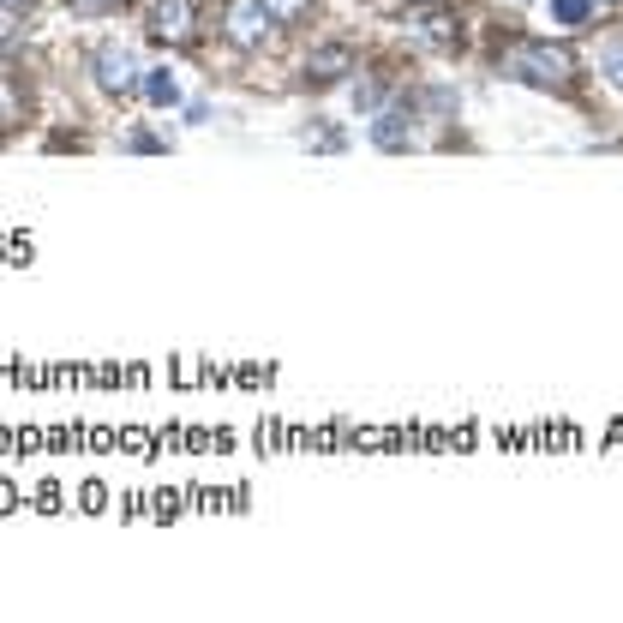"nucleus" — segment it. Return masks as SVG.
Masks as SVG:
<instances>
[{"mask_svg":"<svg viewBox=\"0 0 623 623\" xmlns=\"http://www.w3.org/2000/svg\"><path fill=\"white\" fill-rule=\"evenodd\" d=\"M504 72L522 78V84H534V90H564L576 78V54L564 42H516L504 54Z\"/></svg>","mask_w":623,"mask_h":623,"instance_id":"obj_1","label":"nucleus"},{"mask_svg":"<svg viewBox=\"0 0 623 623\" xmlns=\"http://www.w3.org/2000/svg\"><path fill=\"white\" fill-rule=\"evenodd\" d=\"M270 24H276V18L264 12V0H228V6H222V30H228L234 48H264Z\"/></svg>","mask_w":623,"mask_h":623,"instance_id":"obj_2","label":"nucleus"},{"mask_svg":"<svg viewBox=\"0 0 623 623\" xmlns=\"http://www.w3.org/2000/svg\"><path fill=\"white\" fill-rule=\"evenodd\" d=\"M408 36H414L420 48H456L462 24H456L450 6H408Z\"/></svg>","mask_w":623,"mask_h":623,"instance_id":"obj_3","label":"nucleus"},{"mask_svg":"<svg viewBox=\"0 0 623 623\" xmlns=\"http://www.w3.org/2000/svg\"><path fill=\"white\" fill-rule=\"evenodd\" d=\"M192 18H198V0H156L150 6V36L156 42H192Z\"/></svg>","mask_w":623,"mask_h":623,"instance_id":"obj_4","label":"nucleus"},{"mask_svg":"<svg viewBox=\"0 0 623 623\" xmlns=\"http://www.w3.org/2000/svg\"><path fill=\"white\" fill-rule=\"evenodd\" d=\"M96 84H102V90H120V96H126V90H138L144 78H138L132 48H114V42H108V48H96Z\"/></svg>","mask_w":623,"mask_h":623,"instance_id":"obj_5","label":"nucleus"},{"mask_svg":"<svg viewBox=\"0 0 623 623\" xmlns=\"http://www.w3.org/2000/svg\"><path fill=\"white\" fill-rule=\"evenodd\" d=\"M342 72H354V48L348 42H324L306 54V84H336Z\"/></svg>","mask_w":623,"mask_h":623,"instance_id":"obj_6","label":"nucleus"},{"mask_svg":"<svg viewBox=\"0 0 623 623\" xmlns=\"http://www.w3.org/2000/svg\"><path fill=\"white\" fill-rule=\"evenodd\" d=\"M372 144H378V150H408V144H414L408 114H402V108H384V114L372 120Z\"/></svg>","mask_w":623,"mask_h":623,"instance_id":"obj_7","label":"nucleus"},{"mask_svg":"<svg viewBox=\"0 0 623 623\" xmlns=\"http://www.w3.org/2000/svg\"><path fill=\"white\" fill-rule=\"evenodd\" d=\"M144 96H150L156 108H174V102H180V84H174V72H144Z\"/></svg>","mask_w":623,"mask_h":623,"instance_id":"obj_8","label":"nucleus"},{"mask_svg":"<svg viewBox=\"0 0 623 623\" xmlns=\"http://www.w3.org/2000/svg\"><path fill=\"white\" fill-rule=\"evenodd\" d=\"M552 12H558V24H564V30H582V24H588V12H594V0H552Z\"/></svg>","mask_w":623,"mask_h":623,"instance_id":"obj_9","label":"nucleus"},{"mask_svg":"<svg viewBox=\"0 0 623 623\" xmlns=\"http://www.w3.org/2000/svg\"><path fill=\"white\" fill-rule=\"evenodd\" d=\"M264 12H270L276 24H294V18H306V12H312V0H264Z\"/></svg>","mask_w":623,"mask_h":623,"instance_id":"obj_10","label":"nucleus"},{"mask_svg":"<svg viewBox=\"0 0 623 623\" xmlns=\"http://www.w3.org/2000/svg\"><path fill=\"white\" fill-rule=\"evenodd\" d=\"M600 66H606V78L623 90V36L618 42H606V54H600Z\"/></svg>","mask_w":623,"mask_h":623,"instance_id":"obj_11","label":"nucleus"},{"mask_svg":"<svg viewBox=\"0 0 623 623\" xmlns=\"http://www.w3.org/2000/svg\"><path fill=\"white\" fill-rule=\"evenodd\" d=\"M306 144H318V150H342V138L324 132V126H306Z\"/></svg>","mask_w":623,"mask_h":623,"instance_id":"obj_12","label":"nucleus"},{"mask_svg":"<svg viewBox=\"0 0 623 623\" xmlns=\"http://www.w3.org/2000/svg\"><path fill=\"white\" fill-rule=\"evenodd\" d=\"M66 6H72V12H84V18H96V12H114L120 0H66Z\"/></svg>","mask_w":623,"mask_h":623,"instance_id":"obj_13","label":"nucleus"},{"mask_svg":"<svg viewBox=\"0 0 623 623\" xmlns=\"http://www.w3.org/2000/svg\"><path fill=\"white\" fill-rule=\"evenodd\" d=\"M126 150H162V138H150V132H132V138H126Z\"/></svg>","mask_w":623,"mask_h":623,"instance_id":"obj_14","label":"nucleus"},{"mask_svg":"<svg viewBox=\"0 0 623 623\" xmlns=\"http://www.w3.org/2000/svg\"><path fill=\"white\" fill-rule=\"evenodd\" d=\"M12 114H18V102H12V90H6V84H0V126H6V120H12Z\"/></svg>","mask_w":623,"mask_h":623,"instance_id":"obj_15","label":"nucleus"},{"mask_svg":"<svg viewBox=\"0 0 623 623\" xmlns=\"http://www.w3.org/2000/svg\"><path fill=\"white\" fill-rule=\"evenodd\" d=\"M384 6H420V0H384Z\"/></svg>","mask_w":623,"mask_h":623,"instance_id":"obj_16","label":"nucleus"},{"mask_svg":"<svg viewBox=\"0 0 623 623\" xmlns=\"http://www.w3.org/2000/svg\"><path fill=\"white\" fill-rule=\"evenodd\" d=\"M0 6H24V0H0Z\"/></svg>","mask_w":623,"mask_h":623,"instance_id":"obj_17","label":"nucleus"}]
</instances>
